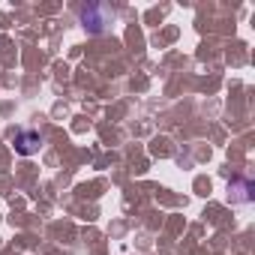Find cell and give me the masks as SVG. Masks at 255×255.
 <instances>
[{
    "label": "cell",
    "instance_id": "cell-1",
    "mask_svg": "<svg viewBox=\"0 0 255 255\" xmlns=\"http://www.w3.org/2000/svg\"><path fill=\"white\" fill-rule=\"evenodd\" d=\"M36 147H39V132H21V135L15 138V150H18V153H24V156H27V153H33Z\"/></svg>",
    "mask_w": 255,
    "mask_h": 255
}]
</instances>
